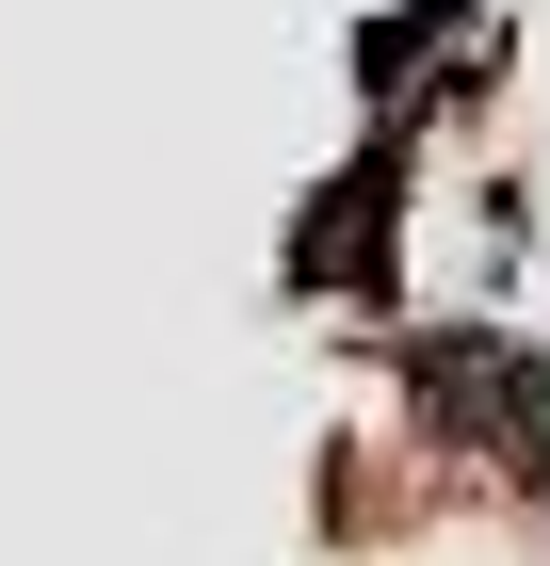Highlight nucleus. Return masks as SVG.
<instances>
[{"label": "nucleus", "instance_id": "f257e3e1", "mask_svg": "<svg viewBox=\"0 0 550 566\" xmlns=\"http://www.w3.org/2000/svg\"><path fill=\"white\" fill-rule=\"evenodd\" d=\"M405 421L437 470H486L518 502H550V356L502 324H405Z\"/></svg>", "mask_w": 550, "mask_h": 566}]
</instances>
